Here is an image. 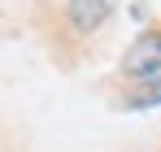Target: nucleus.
Segmentation results:
<instances>
[{
    "mask_svg": "<svg viewBox=\"0 0 161 152\" xmlns=\"http://www.w3.org/2000/svg\"><path fill=\"white\" fill-rule=\"evenodd\" d=\"M113 4L118 0H70V26L79 35H87V30H96L100 22H109Z\"/></svg>",
    "mask_w": 161,
    "mask_h": 152,
    "instance_id": "2",
    "label": "nucleus"
},
{
    "mask_svg": "<svg viewBox=\"0 0 161 152\" xmlns=\"http://www.w3.org/2000/svg\"><path fill=\"white\" fill-rule=\"evenodd\" d=\"M122 70H126L131 78H161V35H157V30L139 35L131 48H126Z\"/></svg>",
    "mask_w": 161,
    "mask_h": 152,
    "instance_id": "1",
    "label": "nucleus"
}]
</instances>
